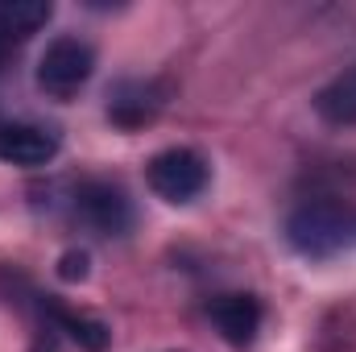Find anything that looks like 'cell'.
<instances>
[{
    "instance_id": "cell-1",
    "label": "cell",
    "mask_w": 356,
    "mask_h": 352,
    "mask_svg": "<svg viewBox=\"0 0 356 352\" xmlns=\"http://www.w3.org/2000/svg\"><path fill=\"white\" fill-rule=\"evenodd\" d=\"M286 241L302 257H336L356 245V207L336 199H315L290 211Z\"/></svg>"
},
{
    "instance_id": "cell-2",
    "label": "cell",
    "mask_w": 356,
    "mask_h": 352,
    "mask_svg": "<svg viewBox=\"0 0 356 352\" xmlns=\"http://www.w3.org/2000/svg\"><path fill=\"white\" fill-rule=\"evenodd\" d=\"M145 182L166 203H191L207 186V162L195 150H186V145H170V150H162V154L149 158Z\"/></svg>"
},
{
    "instance_id": "cell-3",
    "label": "cell",
    "mask_w": 356,
    "mask_h": 352,
    "mask_svg": "<svg viewBox=\"0 0 356 352\" xmlns=\"http://www.w3.org/2000/svg\"><path fill=\"white\" fill-rule=\"evenodd\" d=\"M91 67H95V54H91L88 42L79 38H54L46 46V54L38 58V88L54 99H67L91 79Z\"/></svg>"
},
{
    "instance_id": "cell-4",
    "label": "cell",
    "mask_w": 356,
    "mask_h": 352,
    "mask_svg": "<svg viewBox=\"0 0 356 352\" xmlns=\"http://www.w3.org/2000/svg\"><path fill=\"white\" fill-rule=\"evenodd\" d=\"M75 207H79V216L88 220L91 228L104 232V237H120L133 224V203H129V195L116 182H99V178L83 182L79 195H75Z\"/></svg>"
},
{
    "instance_id": "cell-5",
    "label": "cell",
    "mask_w": 356,
    "mask_h": 352,
    "mask_svg": "<svg viewBox=\"0 0 356 352\" xmlns=\"http://www.w3.org/2000/svg\"><path fill=\"white\" fill-rule=\"evenodd\" d=\"M58 154V137L42 125H0V162L8 166H46Z\"/></svg>"
},
{
    "instance_id": "cell-6",
    "label": "cell",
    "mask_w": 356,
    "mask_h": 352,
    "mask_svg": "<svg viewBox=\"0 0 356 352\" xmlns=\"http://www.w3.org/2000/svg\"><path fill=\"white\" fill-rule=\"evenodd\" d=\"M211 323L220 328V336L236 349L253 344L257 328H261V303L253 294H220L211 298Z\"/></svg>"
},
{
    "instance_id": "cell-7",
    "label": "cell",
    "mask_w": 356,
    "mask_h": 352,
    "mask_svg": "<svg viewBox=\"0 0 356 352\" xmlns=\"http://www.w3.org/2000/svg\"><path fill=\"white\" fill-rule=\"evenodd\" d=\"M162 104H166V99H162V88H158V83L129 79V83H120V88L112 91L108 116H112L120 129H141V125H149V120L158 116Z\"/></svg>"
},
{
    "instance_id": "cell-8",
    "label": "cell",
    "mask_w": 356,
    "mask_h": 352,
    "mask_svg": "<svg viewBox=\"0 0 356 352\" xmlns=\"http://www.w3.org/2000/svg\"><path fill=\"white\" fill-rule=\"evenodd\" d=\"M315 112H319V120L340 125V129L356 125V63L315 91Z\"/></svg>"
},
{
    "instance_id": "cell-9",
    "label": "cell",
    "mask_w": 356,
    "mask_h": 352,
    "mask_svg": "<svg viewBox=\"0 0 356 352\" xmlns=\"http://www.w3.org/2000/svg\"><path fill=\"white\" fill-rule=\"evenodd\" d=\"M50 17H54L50 0H0V38L4 42H25Z\"/></svg>"
},
{
    "instance_id": "cell-10",
    "label": "cell",
    "mask_w": 356,
    "mask_h": 352,
    "mask_svg": "<svg viewBox=\"0 0 356 352\" xmlns=\"http://www.w3.org/2000/svg\"><path fill=\"white\" fill-rule=\"evenodd\" d=\"M46 311H50V319H54L83 352H104L108 349V328H104L99 319L75 315V311H67V307H58V303H46Z\"/></svg>"
},
{
    "instance_id": "cell-11",
    "label": "cell",
    "mask_w": 356,
    "mask_h": 352,
    "mask_svg": "<svg viewBox=\"0 0 356 352\" xmlns=\"http://www.w3.org/2000/svg\"><path fill=\"white\" fill-rule=\"evenodd\" d=\"M58 278H63V282H79V278H88V253H63V262H58Z\"/></svg>"
},
{
    "instance_id": "cell-12",
    "label": "cell",
    "mask_w": 356,
    "mask_h": 352,
    "mask_svg": "<svg viewBox=\"0 0 356 352\" xmlns=\"http://www.w3.org/2000/svg\"><path fill=\"white\" fill-rule=\"evenodd\" d=\"M4 58H8V42L0 38V67H4Z\"/></svg>"
}]
</instances>
